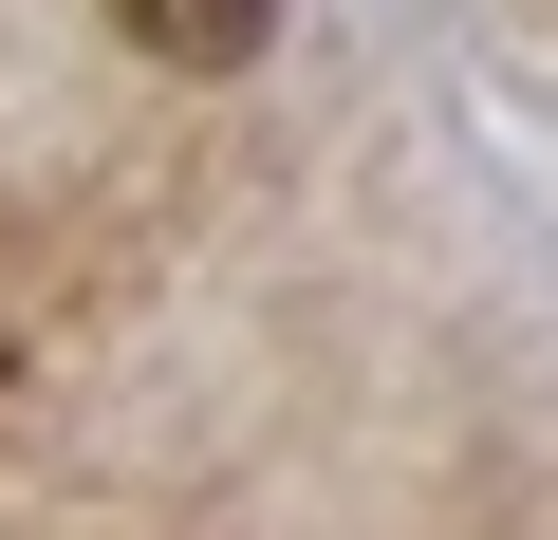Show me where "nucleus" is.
<instances>
[{
    "mask_svg": "<svg viewBox=\"0 0 558 540\" xmlns=\"http://www.w3.org/2000/svg\"><path fill=\"white\" fill-rule=\"evenodd\" d=\"M94 20H112L149 75H242V57L279 38V0H94Z\"/></svg>",
    "mask_w": 558,
    "mask_h": 540,
    "instance_id": "obj_1",
    "label": "nucleus"
}]
</instances>
